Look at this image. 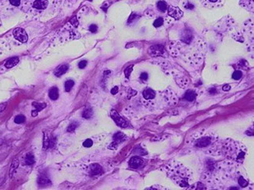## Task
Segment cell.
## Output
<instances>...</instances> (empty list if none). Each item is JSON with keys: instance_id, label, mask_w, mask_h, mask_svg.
I'll use <instances>...</instances> for the list:
<instances>
[{"instance_id": "obj_1", "label": "cell", "mask_w": 254, "mask_h": 190, "mask_svg": "<svg viewBox=\"0 0 254 190\" xmlns=\"http://www.w3.org/2000/svg\"><path fill=\"white\" fill-rule=\"evenodd\" d=\"M169 171L168 175L180 187H189L190 175L188 169L180 164H175L172 168L169 169Z\"/></svg>"}, {"instance_id": "obj_22", "label": "cell", "mask_w": 254, "mask_h": 190, "mask_svg": "<svg viewBox=\"0 0 254 190\" xmlns=\"http://www.w3.org/2000/svg\"><path fill=\"white\" fill-rule=\"evenodd\" d=\"M35 163V158H34V155L31 154H28L26 156L25 158V164H27V165H31Z\"/></svg>"}, {"instance_id": "obj_15", "label": "cell", "mask_w": 254, "mask_h": 190, "mask_svg": "<svg viewBox=\"0 0 254 190\" xmlns=\"http://www.w3.org/2000/svg\"><path fill=\"white\" fill-rule=\"evenodd\" d=\"M19 63V59L17 57H14V58H11L10 59L5 63V68L7 69H10L12 67H14L15 65L17 64V63Z\"/></svg>"}, {"instance_id": "obj_51", "label": "cell", "mask_w": 254, "mask_h": 190, "mask_svg": "<svg viewBox=\"0 0 254 190\" xmlns=\"http://www.w3.org/2000/svg\"><path fill=\"white\" fill-rule=\"evenodd\" d=\"M210 1H211V2H212V3H215V2H217V0H210Z\"/></svg>"}, {"instance_id": "obj_6", "label": "cell", "mask_w": 254, "mask_h": 190, "mask_svg": "<svg viewBox=\"0 0 254 190\" xmlns=\"http://www.w3.org/2000/svg\"><path fill=\"white\" fill-rule=\"evenodd\" d=\"M167 12H168V15L175 20L181 19L183 16V12L181 11L180 8H178L177 6L170 5L167 8Z\"/></svg>"}, {"instance_id": "obj_23", "label": "cell", "mask_w": 254, "mask_h": 190, "mask_svg": "<svg viewBox=\"0 0 254 190\" xmlns=\"http://www.w3.org/2000/svg\"><path fill=\"white\" fill-rule=\"evenodd\" d=\"M50 181L49 179L46 176H40L38 179V183L40 185H46L49 184Z\"/></svg>"}, {"instance_id": "obj_19", "label": "cell", "mask_w": 254, "mask_h": 190, "mask_svg": "<svg viewBox=\"0 0 254 190\" xmlns=\"http://www.w3.org/2000/svg\"><path fill=\"white\" fill-rule=\"evenodd\" d=\"M18 165H19V161H18V160H14L10 166V177L13 176L14 171H16V169L17 168Z\"/></svg>"}, {"instance_id": "obj_30", "label": "cell", "mask_w": 254, "mask_h": 190, "mask_svg": "<svg viewBox=\"0 0 254 190\" xmlns=\"http://www.w3.org/2000/svg\"><path fill=\"white\" fill-rule=\"evenodd\" d=\"M132 70H133V65H130L128 68L125 69V70H124V75H125L127 78H129V76L131 75Z\"/></svg>"}, {"instance_id": "obj_14", "label": "cell", "mask_w": 254, "mask_h": 190, "mask_svg": "<svg viewBox=\"0 0 254 190\" xmlns=\"http://www.w3.org/2000/svg\"><path fill=\"white\" fill-rule=\"evenodd\" d=\"M126 139V136L122 133H117L113 135V142L115 144H119Z\"/></svg>"}, {"instance_id": "obj_5", "label": "cell", "mask_w": 254, "mask_h": 190, "mask_svg": "<svg viewBox=\"0 0 254 190\" xmlns=\"http://www.w3.org/2000/svg\"><path fill=\"white\" fill-rule=\"evenodd\" d=\"M110 115H111V118L113 119V120L116 122V124L120 126L121 128H126L128 127V122L127 121H125V119H124L122 117L120 116V115L118 114L117 111L115 110H112L111 112H110Z\"/></svg>"}, {"instance_id": "obj_3", "label": "cell", "mask_w": 254, "mask_h": 190, "mask_svg": "<svg viewBox=\"0 0 254 190\" xmlns=\"http://www.w3.org/2000/svg\"><path fill=\"white\" fill-rule=\"evenodd\" d=\"M29 4L35 9L43 10L48 7L49 0H29Z\"/></svg>"}, {"instance_id": "obj_29", "label": "cell", "mask_w": 254, "mask_h": 190, "mask_svg": "<svg viewBox=\"0 0 254 190\" xmlns=\"http://www.w3.org/2000/svg\"><path fill=\"white\" fill-rule=\"evenodd\" d=\"M238 184H239V185H240L241 187H246L249 183H248V182H247L244 178L240 177L239 179H238Z\"/></svg>"}, {"instance_id": "obj_37", "label": "cell", "mask_w": 254, "mask_h": 190, "mask_svg": "<svg viewBox=\"0 0 254 190\" xmlns=\"http://www.w3.org/2000/svg\"><path fill=\"white\" fill-rule=\"evenodd\" d=\"M87 65V61L85 60H83V61H81L79 63H78V67L80 69H84Z\"/></svg>"}, {"instance_id": "obj_40", "label": "cell", "mask_w": 254, "mask_h": 190, "mask_svg": "<svg viewBox=\"0 0 254 190\" xmlns=\"http://www.w3.org/2000/svg\"><path fill=\"white\" fill-rule=\"evenodd\" d=\"M137 17H138V16H137L136 14L135 13H132L131 15V16H130V17H129V19H128V23H131V22H132L133 21V20H134V19H135V18H137Z\"/></svg>"}, {"instance_id": "obj_33", "label": "cell", "mask_w": 254, "mask_h": 190, "mask_svg": "<svg viewBox=\"0 0 254 190\" xmlns=\"http://www.w3.org/2000/svg\"><path fill=\"white\" fill-rule=\"evenodd\" d=\"M9 1H10L11 5H13L14 6H19L21 3L20 0H9Z\"/></svg>"}, {"instance_id": "obj_38", "label": "cell", "mask_w": 254, "mask_h": 190, "mask_svg": "<svg viewBox=\"0 0 254 190\" xmlns=\"http://www.w3.org/2000/svg\"><path fill=\"white\" fill-rule=\"evenodd\" d=\"M239 65L242 67V68H246V67H248L249 65H248V63L246 62V60H241L240 63H239Z\"/></svg>"}, {"instance_id": "obj_18", "label": "cell", "mask_w": 254, "mask_h": 190, "mask_svg": "<svg viewBox=\"0 0 254 190\" xmlns=\"http://www.w3.org/2000/svg\"><path fill=\"white\" fill-rule=\"evenodd\" d=\"M93 115V111H92V109L91 108H88L85 110V111H83V113H82V117L84 118V119H89L90 118H92V116Z\"/></svg>"}, {"instance_id": "obj_32", "label": "cell", "mask_w": 254, "mask_h": 190, "mask_svg": "<svg viewBox=\"0 0 254 190\" xmlns=\"http://www.w3.org/2000/svg\"><path fill=\"white\" fill-rule=\"evenodd\" d=\"M92 144H93L92 140L90 139H86V140L83 143V146L85 147H91L92 146Z\"/></svg>"}, {"instance_id": "obj_12", "label": "cell", "mask_w": 254, "mask_h": 190, "mask_svg": "<svg viewBox=\"0 0 254 190\" xmlns=\"http://www.w3.org/2000/svg\"><path fill=\"white\" fill-rule=\"evenodd\" d=\"M181 40L183 42L186 44H189L192 40V34L190 30H184L182 36H181Z\"/></svg>"}, {"instance_id": "obj_21", "label": "cell", "mask_w": 254, "mask_h": 190, "mask_svg": "<svg viewBox=\"0 0 254 190\" xmlns=\"http://www.w3.org/2000/svg\"><path fill=\"white\" fill-rule=\"evenodd\" d=\"M32 106L35 108V111H38L43 110L46 107V103H38V102H33Z\"/></svg>"}, {"instance_id": "obj_9", "label": "cell", "mask_w": 254, "mask_h": 190, "mask_svg": "<svg viewBox=\"0 0 254 190\" xmlns=\"http://www.w3.org/2000/svg\"><path fill=\"white\" fill-rule=\"evenodd\" d=\"M211 143V137H202V138L199 139L196 143V146L200 148L202 147H207L208 145H210Z\"/></svg>"}, {"instance_id": "obj_11", "label": "cell", "mask_w": 254, "mask_h": 190, "mask_svg": "<svg viewBox=\"0 0 254 190\" xmlns=\"http://www.w3.org/2000/svg\"><path fill=\"white\" fill-rule=\"evenodd\" d=\"M69 66L68 65H62L59 66L54 72V75L57 77H60L63 74H65L67 73V71L68 70Z\"/></svg>"}, {"instance_id": "obj_44", "label": "cell", "mask_w": 254, "mask_h": 190, "mask_svg": "<svg viewBox=\"0 0 254 190\" xmlns=\"http://www.w3.org/2000/svg\"><path fill=\"white\" fill-rule=\"evenodd\" d=\"M6 104H7L6 103L0 104V112H2V111H3L5 110V108H6Z\"/></svg>"}, {"instance_id": "obj_47", "label": "cell", "mask_w": 254, "mask_h": 190, "mask_svg": "<svg viewBox=\"0 0 254 190\" xmlns=\"http://www.w3.org/2000/svg\"><path fill=\"white\" fill-rule=\"evenodd\" d=\"M209 93L211 94H217V89L215 87H212L209 90Z\"/></svg>"}, {"instance_id": "obj_10", "label": "cell", "mask_w": 254, "mask_h": 190, "mask_svg": "<svg viewBox=\"0 0 254 190\" xmlns=\"http://www.w3.org/2000/svg\"><path fill=\"white\" fill-rule=\"evenodd\" d=\"M103 169L102 167L98 164H92L89 166V173L92 175H97L101 174Z\"/></svg>"}, {"instance_id": "obj_39", "label": "cell", "mask_w": 254, "mask_h": 190, "mask_svg": "<svg viewBox=\"0 0 254 190\" xmlns=\"http://www.w3.org/2000/svg\"><path fill=\"white\" fill-rule=\"evenodd\" d=\"M196 185L197 186V188H196V189H206L205 185H203V184H202V183H200V182H199V183H196Z\"/></svg>"}, {"instance_id": "obj_20", "label": "cell", "mask_w": 254, "mask_h": 190, "mask_svg": "<svg viewBox=\"0 0 254 190\" xmlns=\"http://www.w3.org/2000/svg\"><path fill=\"white\" fill-rule=\"evenodd\" d=\"M50 147V138H49L46 133H44V138H43V149L47 150Z\"/></svg>"}, {"instance_id": "obj_43", "label": "cell", "mask_w": 254, "mask_h": 190, "mask_svg": "<svg viewBox=\"0 0 254 190\" xmlns=\"http://www.w3.org/2000/svg\"><path fill=\"white\" fill-rule=\"evenodd\" d=\"M213 161H212V160H211V161H210V162H207V167L208 168H209V169H210V170H213V168H214V167H213Z\"/></svg>"}, {"instance_id": "obj_35", "label": "cell", "mask_w": 254, "mask_h": 190, "mask_svg": "<svg viewBox=\"0 0 254 190\" xmlns=\"http://www.w3.org/2000/svg\"><path fill=\"white\" fill-rule=\"evenodd\" d=\"M70 22H71V24L74 25V27H77V25H78V20H77V19L76 17H73V18L70 20Z\"/></svg>"}, {"instance_id": "obj_26", "label": "cell", "mask_w": 254, "mask_h": 190, "mask_svg": "<svg viewBox=\"0 0 254 190\" xmlns=\"http://www.w3.org/2000/svg\"><path fill=\"white\" fill-rule=\"evenodd\" d=\"M78 126V123L77 122H74L71 123L70 125H69L68 128H67V132L68 133H72V132H74L75 129H77V127Z\"/></svg>"}, {"instance_id": "obj_45", "label": "cell", "mask_w": 254, "mask_h": 190, "mask_svg": "<svg viewBox=\"0 0 254 190\" xmlns=\"http://www.w3.org/2000/svg\"><path fill=\"white\" fill-rule=\"evenodd\" d=\"M118 90H119V88H118V87H114L113 88L112 90H111V94L113 95H115L116 94H117Z\"/></svg>"}, {"instance_id": "obj_52", "label": "cell", "mask_w": 254, "mask_h": 190, "mask_svg": "<svg viewBox=\"0 0 254 190\" xmlns=\"http://www.w3.org/2000/svg\"><path fill=\"white\" fill-rule=\"evenodd\" d=\"M231 189H238V188H235V187H232V188H231Z\"/></svg>"}, {"instance_id": "obj_28", "label": "cell", "mask_w": 254, "mask_h": 190, "mask_svg": "<svg viewBox=\"0 0 254 190\" xmlns=\"http://www.w3.org/2000/svg\"><path fill=\"white\" fill-rule=\"evenodd\" d=\"M242 73L239 70H236L233 73L232 78L234 80H239L242 77Z\"/></svg>"}, {"instance_id": "obj_41", "label": "cell", "mask_w": 254, "mask_h": 190, "mask_svg": "<svg viewBox=\"0 0 254 190\" xmlns=\"http://www.w3.org/2000/svg\"><path fill=\"white\" fill-rule=\"evenodd\" d=\"M140 78L142 80H146L148 79V74L146 73H142L141 75H140Z\"/></svg>"}, {"instance_id": "obj_34", "label": "cell", "mask_w": 254, "mask_h": 190, "mask_svg": "<svg viewBox=\"0 0 254 190\" xmlns=\"http://www.w3.org/2000/svg\"><path fill=\"white\" fill-rule=\"evenodd\" d=\"M134 153H135V154H139V155H144V154H147V153L145 151V150L141 149V148L139 150H134Z\"/></svg>"}, {"instance_id": "obj_25", "label": "cell", "mask_w": 254, "mask_h": 190, "mask_svg": "<svg viewBox=\"0 0 254 190\" xmlns=\"http://www.w3.org/2000/svg\"><path fill=\"white\" fill-rule=\"evenodd\" d=\"M74 82L73 80H67V81L65 83V90L67 92H69V91H71V90L72 89V87H74Z\"/></svg>"}, {"instance_id": "obj_27", "label": "cell", "mask_w": 254, "mask_h": 190, "mask_svg": "<svg viewBox=\"0 0 254 190\" xmlns=\"http://www.w3.org/2000/svg\"><path fill=\"white\" fill-rule=\"evenodd\" d=\"M14 122L16 124H21V123L25 122V117L24 115H19L15 117Z\"/></svg>"}, {"instance_id": "obj_46", "label": "cell", "mask_w": 254, "mask_h": 190, "mask_svg": "<svg viewBox=\"0 0 254 190\" xmlns=\"http://www.w3.org/2000/svg\"><path fill=\"white\" fill-rule=\"evenodd\" d=\"M231 90V86L229 84H225L223 86V90L224 91H229Z\"/></svg>"}, {"instance_id": "obj_24", "label": "cell", "mask_w": 254, "mask_h": 190, "mask_svg": "<svg viewBox=\"0 0 254 190\" xmlns=\"http://www.w3.org/2000/svg\"><path fill=\"white\" fill-rule=\"evenodd\" d=\"M157 8L160 11H162V12L166 11L167 9V3H165L164 1H159L158 3H157Z\"/></svg>"}, {"instance_id": "obj_7", "label": "cell", "mask_w": 254, "mask_h": 190, "mask_svg": "<svg viewBox=\"0 0 254 190\" xmlns=\"http://www.w3.org/2000/svg\"><path fill=\"white\" fill-rule=\"evenodd\" d=\"M143 164H144V160H142V158H138V157H133L129 160V166L131 168H139L142 167Z\"/></svg>"}, {"instance_id": "obj_36", "label": "cell", "mask_w": 254, "mask_h": 190, "mask_svg": "<svg viewBox=\"0 0 254 190\" xmlns=\"http://www.w3.org/2000/svg\"><path fill=\"white\" fill-rule=\"evenodd\" d=\"M98 30V27L96 26V24H92L90 25V27H89V30H90L92 33H96Z\"/></svg>"}, {"instance_id": "obj_42", "label": "cell", "mask_w": 254, "mask_h": 190, "mask_svg": "<svg viewBox=\"0 0 254 190\" xmlns=\"http://www.w3.org/2000/svg\"><path fill=\"white\" fill-rule=\"evenodd\" d=\"M136 94H137V91H135V90L131 89V90L128 91V98H131V97H132V96L136 95Z\"/></svg>"}, {"instance_id": "obj_8", "label": "cell", "mask_w": 254, "mask_h": 190, "mask_svg": "<svg viewBox=\"0 0 254 190\" xmlns=\"http://www.w3.org/2000/svg\"><path fill=\"white\" fill-rule=\"evenodd\" d=\"M164 48L163 45L157 44V45H153L149 49V53L153 56H158L164 54Z\"/></svg>"}, {"instance_id": "obj_4", "label": "cell", "mask_w": 254, "mask_h": 190, "mask_svg": "<svg viewBox=\"0 0 254 190\" xmlns=\"http://www.w3.org/2000/svg\"><path fill=\"white\" fill-rule=\"evenodd\" d=\"M14 36L17 41H19L21 43L27 42V39H28L26 31L20 27H17L14 30Z\"/></svg>"}, {"instance_id": "obj_31", "label": "cell", "mask_w": 254, "mask_h": 190, "mask_svg": "<svg viewBox=\"0 0 254 190\" xmlns=\"http://www.w3.org/2000/svg\"><path fill=\"white\" fill-rule=\"evenodd\" d=\"M163 23H164V20L162 19L161 17H160L158 19H156L154 23H153V26L155 27H160L162 24H163Z\"/></svg>"}, {"instance_id": "obj_48", "label": "cell", "mask_w": 254, "mask_h": 190, "mask_svg": "<svg viewBox=\"0 0 254 190\" xmlns=\"http://www.w3.org/2000/svg\"><path fill=\"white\" fill-rule=\"evenodd\" d=\"M185 8L188 9H194V5H192L191 3H188V4L185 5Z\"/></svg>"}, {"instance_id": "obj_17", "label": "cell", "mask_w": 254, "mask_h": 190, "mask_svg": "<svg viewBox=\"0 0 254 190\" xmlns=\"http://www.w3.org/2000/svg\"><path fill=\"white\" fill-rule=\"evenodd\" d=\"M196 94L195 91L192 90H188L187 92L185 93V99L187 100H189V101H192V100H194L196 99Z\"/></svg>"}, {"instance_id": "obj_49", "label": "cell", "mask_w": 254, "mask_h": 190, "mask_svg": "<svg viewBox=\"0 0 254 190\" xmlns=\"http://www.w3.org/2000/svg\"><path fill=\"white\" fill-rule=\"evenodd\" d=\"M38 111H35V110H34V111H32V112H31V115H32L33 117H35L38 115Z\"/></svg>"}, {"instance_id": "obj_50", "label": "cell", "mask_w": 254, "mask_h": 190, "mask_svg": "<svg viewBox=\"0 0 254 190\" xmlns=\"http://www.w3.org/2000/svg\"><path fill=\"white\" fill-rule=\"evenodd\" d=\"M110 73H111V72H110L109 70L105 71V72H104V75H105V76H109V74H110Z\"/></svg>"}, {"instance_id": "obj_16", "label": "cell", "mask_w": 254, "mask_h": 190, "mask_svg": "<svg viewBox=\"0 0 254 190\" xmlns=\"http://www.w3.org/2000/svg\"><path fill=\"white\" fill-rule=\"evenodd\" d=\"M49 98H51L52 100H56L58 98H59V90H58L57 87H52L50 90H49Z\"/></svg>"}, {"instance_id": "obj_53", "label": "cell", "mask_w": 254, "mask_h": 190, "mask_svg": "<svg viewBox=\"0 0 254 190\" xmlns=\"http://www.w3.org/2000/svg\"><path fill=\"white\" fill-rule=\"evenodd\" d=\"M89 1H92V0H89Z\"/></svg>"}, {"instance_id": "obj_13", "label": "cell", "mask_w": 254, "mask_h": 190, "mask_svg": "<svg viewBox=\"0 0 254 190\" xmlns=\"http://www.w3.org/2000/svg\"><path fill=\"white\" fill-rule=\"evenodd\" d=\"M143 97L146 100H150V99H153L156 96V93L153 90L150 89V88H147L145 89L144 91H143Z\"/></svg>"}, {"instance_id": "obj_2", "label": "cell", "mask_w": 254, "mask_h": 190, "mask_svg": "<svg viewBox=\"0 0 254 190\" xmlns=\"http://www.w3.org/2000/svg\"><path fill=\"white\" fill-rule=\"evenodd\" d=\"M224 151L227 157L238 162H242L246 152V147L232 140L224 144Z\"/></svg>"}]
</instances>
